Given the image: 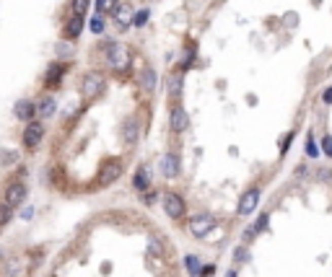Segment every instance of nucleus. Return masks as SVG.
Segmentation results:
<instances>
[{"label":"nucleus","mask_w":332,"mask_h":277,"mask_svg":"<svg viewBox=\"0 0 332 277\" xmlns=\"http://www.w3.org/2000/svg\"><path fill=\"white\" fill-rule=\"evenodd\" d=\"M104 86H106L104 75L96 73V70H91V73H86L83 81H81V94H83V99L91 101V99H96L101 91H104Z\"/></svg>","instance_id":"1"},{"label":"nucleus","mask_w":332,"mask_h":277,"mask_svg":"<svg viewBox=\"0 0 332 277\" xmlns=\"http://www.w3.org/2000/svg\"><path fill=\"white\" fill-rule=\"evenodd\" d=\"M106 60L109 65L115 67V70H127V65H130V50L125 47V44H106Z\"/></svg>","instance_id":"2"},{"label":"nucleus","mask_w":332,"mask_h":277,"mask_svg":"<svg viewBox=\"0 0 332 277\" xmlns=\"http://www.w3.org/2000/svg\"><path fill=\"white\" fill-rule=\"evenodd\" d=\"M42 140H44V125H42V122H36V120L26 122L24 135H21V143H24V148H26V150H34Z\"/></svg>","instance_id":"3"},{"label":"nucleus","mask_w":332,"mask_h":277,"mask_svg":"<svg viewBox=\"0 0 332 277\" xmlns=\"http://www.w3.org/2000/svg\"><path fill=\"white\" fill-rule=\"evenodd\" d=\"M120 174H122L120 161H106V164L101 166V171H99V184H101V187H109L112 181L120 179Z\"/></svg>","instance_id":"4"},{"label":"nucleus","mask_w":332,"mask_h":277,"mask_svg":"<svg viewBox=\"0 0 332 277\" xmlns=\"http://www.w3.org/2000/svg\"><path fill=\"white\" fill-rule=\"evenodd\" d=\"M24 200H26V187H24L21 181H11L8 187H6V197H3V202L11 205V207H18Z\"/></svg>","instance_id":"5"},{"label":"nucleus","mask_w":332,"mask_h":277,"mask_svg":"<svg viewBox=\"0 0 332 277\" xmlns=\"http://www.w3.org/2000/svg\"><path fill=\"white\" fill-rule=\"evenodd\" d=\"M164 210H166L169 218H179L185 213V200L176 192H166L164 194Z\"/></svg>","instance_id":"6"},{"label":"nucleus","mask_w":332,"mask_h":277,"mask_svg":"<svg viewBox=\"0 0 332 277\" xmlns=\"http://www.w3.org/2000/svg\"><path fill=\"white\" fill-rule=\"evenodd\" d=\"M215 225V220H213V215H208V213H203V215H195L192 220H190V230L197 236V239H203L208 230Z\"/></svg>","instance_id":"7"},{"label":"nucleus","mask_w":332,"mask_h":277,"mask_svg":"<svg viewBox=\"0 0 332 277\" xmlns=\"http://www.w3.org/2000/svg\"><path fill=\"white\" fill-rule=\"evenodd\" d=\"M13 114H16V120H21V122H31L36 117V104L31 99H18Z\"/></svg>","instance_id":"8"},{"label":"nucleus","mask_w":332,"mask_h":277,"mask_svg":"<svg viewBox=\"0 0 332 277\" xmlns=\"http://www.w3.org/2000/svg\"><path fill=\"white\" fill-rule=\"evenodd\" d=\"M36 104V117H42V120H50V117H55V111H57V104H55V99L50 96V94H44L39 101H34Z\"/></svg>","instance_id":"9"},{"label":"nucleus","mask_w":332,"mask_h":277,"mask_svg":"<svg viewBox=\"0 0 332 277\" xmlns=\"http://www.w3.org/2000/svg\"><path fill=\"white\" fill-rule=\"evenodd\" d=\"M159 169H161V174H164L166 179H174L176 174H179V161H176L174 153H166V155H161V161H159Z\"/></svg>","instance_id":"10"},{"label":"nucleus","mask_w":332,"mask_h":277,"mask_svg":"<svg viewBox=\"0 0 332 277\" xmlns=\"http://www.w3.org/2000/svg\"><path fill=\"white\" fill-rule=\"evenodd\" d=\"M65 70H68V67H65L62 62H52L47 75H44V86H47V88H57L60 81H62V75H65Z\"/></svg>","instance_id":"11"},{"label":"nucleus","mask_w":332,"mask_h":277,"mask_svg":"<svg viewBox=\"0 0 332 277\" xmlns=\"http://www.w3.org/2000/svg\"><path fill=\"white\" fill-rule=\"evenodd\" d=\"M169 122H171V130H174V132H185V130H187V125H190L187 109H182V106H174V109H171V117H169Z\"/></svg>","instance_id":"12"},{"label":"nucleus","mask_w":332,"mask_h":277,"mask_svg":"<svg viewBox=\"0 0 332 277\" xmlns=\"http://www.w3.org/2000/svg\"><path fill=\"white\" fill-rule=\"evenodd\" d=\"M257 202H260V189L247 192L244 197H241V202H239V215H249L254 207H257Z\"/></svg>","instance_id":"13"},{"label":"nucleus","mask_w":332,"mask_h":277,"mask_svg":"<svg viewBox=\"0 0 332 277\" xmlns=\"http://www.w3.org/2000/svg\"><path fill=\"white\" fill-rule=\"evenodd\" d=\"M83 31V16H70L68 18V24H65V39H78Z\"/></svg>","instance_id":"14"},{"label":"nucleus","mask_w":332,"mask_h":277,"mask_svg":"<svg viewBox=\"0 0 332 277\" xmlns=\"http://www.w3.org/2000/svg\"><path fill=\"white\" fill-rule=\"evenodd\" d=\"M115 21H117V26L120 29H127L130 26V21H132V8L127 6V3H120L117 8H115Z\"/></svg>","instance_id":"15"},{"label":"nucleus","mask_w":332,"mask_h":277,"mask_svg":"<svg viewBox=\"0 0 332 277\" xmlns=\"http://www.w3.org/2000/svg\"><path fill=\"white\" fill-rule=\"evenodd\" d=\"M122 140H125V145H135L138 143V122L135 120H127L122 125Z\"/></svg>","instance_id":"16"},{"label":"nucleus","mask_w":332,"mask_h":277,"mask_svg":"<svg viewBox=\"0 0 332 277\" xmlns=\"http://www.w3.org/2000/svg\"><path fill=\"white\" fill-rule=\"evenodd\" d=\"M18 164V150H8V148H0V169H6V166H13Z\"/></svg>","instance_id":"17"},{"label":"nucleus","mask_w":332,"mask_h":277,"mask_svg":"<svg viewBox=\"0 0 332 277\" xmlns=\"http://www.w3.org/2000/svg\"><path fill=\"white\" fill-rule=\"evenodd\" d=\"M132 184H135V189L145 192V189H148V184H151V174H148V169H140V171L135 174V179H132Z\"/></svg>","instance_id":"18"},{"label":"nucleus","mask_w":332,"mask_h":277,"mask_svg":"<svg viewBox=\"0 0 332 277\" xmlns=\"http://www.w3.org/2000/svg\"><path fill=\"white\" fill-rule=\"evenodd\" d=\"M140 86H143L145 91H153V88H156V73H153L151 67H145V70L140 73Z\"/></svg>","instance_id":"19"},{"label":"nucleus","mask_w":332,"mask_h":277,"mask_svg":"<svg viewBox=\"0 0 332 277\" xmlns=\"http://www.w3.org/2000/svg\"><path fill=\"white\" fill-rule=\"evenodd\" d=\"M120 6V0H96V13H115V8Z\"/></svg>","instance_id":"20"},{"label":"nucleus","mask_w":332,"mask_h":277,"mask_svg":"<svg viewBox=\"0 0 332 277\" xmlns=\"http://www.w3.org/2000/svg\"><path fill=\"white\" fill-rule=\"evenodd\" d=\"M148 18H151V11H148V8H143V11H138V13H132V21H130V24L140 29V26H145V24H148Z\"/></svg>","instance_id":"21"},{"label":"nucleus","mask_w":332,"mask_h":277,"mask_svg":"<svg viewBox=\"0 0 332 277\" xmlns=\"http://www.w3.org/2000/svg\"><path fill=\"white\" fill-rule=\"evenodd\" d=\"M169 96H174V99L182 96V78H179V75L169 78Z\"/></svg>","instance_id":"22"},{"label":"nucleus","mask_w":332,"mask_h":277,"mask_svg":"<svg viewBox=\"0 0 332 277\" xmlns=\"http://www.w3.org/2000/svg\"><path fill=\"white\" fill-rule=\"evenodd\" d=\"M88 29H91L94 34H104V16H101V13H96L91 21H88Z\"/></svg>","instance_id":"23"},{"label":"nucleus","mask_w":332,"mask_h":277,"mask_svg":"<svg viewBox=\"0 0 332 277\" xmlns=\"http://www.w3.org/2000/svg\"><path fill=\"white\" fill-rule=\"evenodd\" d=\"M11 218H13V207H11V205H6V202H0V225L8 223Z\"/></svg>","instance_id":"24"},{"label":"nucleus","mask_w":332,"mask_h":277,"mask_svg":"<svg viewBox=\"0 0 332 277\" xmlns=\"http://www.w3.org/2000/svg\"><path fill=\"white\" fill-rule=\"evenodd\" d=\"M185 264H187V269H190L195 277H200V262H197V257H187Z\"/></svg>","instance_id":"25"},{"label":"nucleus","mask_w":332,"mask_h":277,"mask_svg":"<svg viewBox=\"0 0 332 277\" xmlns=\"http://www.w3.org/2000/svg\"><path fill=\"white\" fill-rule=\"evenodd\" d=\"M88 11V0H73V16H83Z\"/></svg>","instance_id":"26"},{"label":"nucleus","mask_w":332,"mask_h":277,"mask_svg":"<svg viewBox=\"0 0 332 277\" xmlns=\"http://www.w3.org/2000/svg\"><path fill=\"white\" fill-rule=\"evenodd\" d=\"M306 153L312 155V158H317V155H319V148H317V143H314V137H312V135L306 137Z\"/></svg>","instance_id":"27"},{"label":"nucleus","mask_w":332,"mask_h":277,"mask_svg":"<svg viewBox=\"0 0 332 277\" xmlns=\"http://www.w3.org/2000/svg\"><path fill=\"white\" fill-rule=\"evenodd\" d=\"M192 60H195V44H190V50L185 52V57H182V67H187Z\"/></svg>","instance_id":"28"},{"label":"nucleus","mask_w":332,"mask_h":277,"mask_svg":"<svg viewBox=\"0 0 332 277\" xmlns=\"http://www.w3.org/2000/svg\"><path fill=\"white\" fill-rule=\"evenodd\" d=\"M151 254H153V257H164V246H161L156 239L151 241Z\"/></svg>","instance_id":"29"},{"label":"nucleus","mask_w":332,"mask_h":277,"mask_svg":"<svg viewBox=\"0 0 332 277\" xmlns=\"http://www.w3.org/2000/svg\"><path fill=\"white\" fill-rule=\"evenodd\" d=\"M322 153H327L332 158V135H327L324 140H322Z\"/></svg>","instance_id":"30"},{"label":"nucleus","mask_w":332,"mask_h":277,"mask_svg":"<svg viewBox=\"0 0 332 277\" xmlns=\"http://www.w3.org/2000/svg\"><path fill=\"white\" fill-rule=\"evenodd\" d=\"M21 218H24V220H31V218H34V207H26V210L21 213Z\"/></svg>","instance_id":"31"},{"label":"nucleus","mask_w":332,"mask_h":277,"mask_svg":"<svg viewBox=\"0 0 332 277\" xmlns=\"http://www.w3.org/2000/svg\"><path fill=\"white\" fill-rule=\"evenodd\" d=\"M265 225H268V215H262V218L257 220V225H254V230H262Z\"/></svg>","instance_id":"32"},{"label":"nucleus","mask_w":332,"mask_h":277,"mask_svg":"<svg viewBox=\"0 0 332 277\" xmlns=\"http://www.w3.org/2000/svg\"><path fill=\"white\" fill-rule=\"evenodd\" d=\"M291 137H293V135H288V137H283V143H280V153H285V148H288V143H291Z\"/></svg>","instance_id":"33"},{"label":"nucleus","mask_w":332,"mask_h":277,"mask_svg":"<svg viewBox=\"0 0 332 277\" xmlns=\"http://www.w3.org/2000/svg\"><path fill=\"white\" fill-rule=\"evenodd\" d=\"M236 259L244 262V259H247V251H244V249H236Z\"/></svg>","instance_id":"34"},{"label":"nucleus","mask_w":332,"mask_h":277,"mask_svg":"<svg viewBox=\"0 0 332 277\" xmlns=\"http://www.w3.org/2000/svg\"><path fill=\"white\" fill-rule=\"evenodd\" d=\"M322 99H324V104H332V88L324 91V96H322Z\"/></svg>","instance_id":"35"},{"label":"nucleus","mask_w":332,"mask_h":277,"mask_svg":"<svg viewBox=\"0 0 332 277\" xmlns=\"http://www.w3.org/2000/svg\"><path fill=\"white\" fill-rule=\"evenodd\" d=\"M226 277H236V272H229V274H226Z\"/></svg>","instance_id":"36"}]
</instances>
